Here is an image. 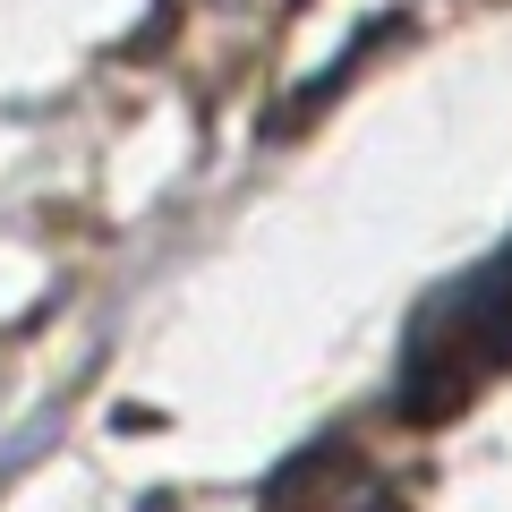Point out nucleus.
<instances>
[{"label":"nucleus","instance_id":"f257e3e1","mask_svg":"<svg viewBox=\"0 0 512 512\" xmlns=\"http://www.w3.org/2000/svg\"><path fill=\"white\" fill-rule=\"evenodd\" d=\"M504 359H512V239L487 265H470V274L410 325L402 384H393V393H402L410 419H444V410H461Z\"/></svg>","mask_w":512,"mask_h":512}]
</instances>
